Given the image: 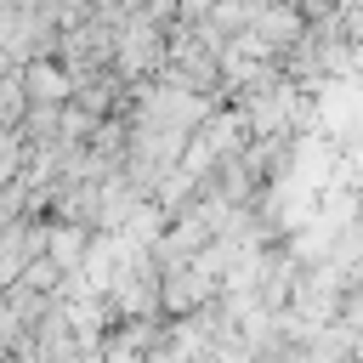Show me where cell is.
Wrapping results in <instances>:
<instances>
[{
    "instance_id": "cell-1",
    "label": "cell",
    "mask_w": 363,
    "mask_h": 363,
    "mask_svg": "<svg viewBox=\"0 0 363 363\" xmlns=\"http://www.w3.org/2000/svg\"><path fill=\"white\" fill-rule=\"evenodd\" d=\"M23 85H28V102H68L74 96V74L62 68V57L23 62Z\"/></svg>"
}]
</instances>
